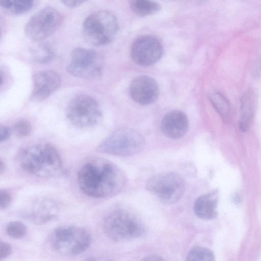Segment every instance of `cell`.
Returning <instances> with one entry per match:
<instances>
[{
  "label": "cell",
  "mask_w": 261,
  "mask_h": 261,
  "mask_svg": "<svg viewBox=\"0 0 261 261\" xmlns=\"http://www.w3.org/2000/svg\"><path fill=\"white\" fill-rule=\"evenodd\" d=\"M127 181L124 171L111 161L91 157L83 163L77 173V182L86 195L107 199L118 194Z\"/></svg>",
  "instance_id": "cell-1"
},
{
  "label": "cell",
  "mask_w": 261,
  "mask_h": 261,
  "mask_svg": "<svg viewBox=\"0 0 261 261\" xmlns=\"http://www.w3.org/2000/svg\"><path fill=\"white\" fill-rule=\"evenodd\" d=\"M19 164L25 172L40 178L53 177L63 171L60 154L49 143L37 144L23 149Z\"/></svg>",
  "instance_id": "cell-2"
},
{
  "label": "cell",
  "mask_w": 261,
  "mask_h": 261,
  "mask_svg": "<svg viewBox=\"0 0 261 261\" xmlns=\"http://www.w3.org/2000/svg\"><path fill=\"white\" fill-rule=\"evenodd\" d=\"M102 228L106 235L115 242L140 238L146 232L141 220L133 213L123 208L110 212L103 219Z\"/></svg>",
  "instance_id": "cell-3"
},
{
  "label": "cell",
  "mask_w": 261,
  "mask_h": 261,
  "mask_svg": "<svg viewBox=\"0 0 261 261\" xmlns=\"http://www.w3.org/2000/svg\"><path fill=\"white\" fill-rule=\"evenodd\" d=\"M118 29V21L115 14L108 10H100L92 12L85 18L82 34L88 43L98 46L112 42Z\"/></svg>",
  "instance_id": "cell-4"
},
{
  "label": "cell",
  "mask_w": 261,
  "mask_h": 261,
  "mask_svg": "<svg viewBox=\"0 0 261 261\" xmlns=\"http://www.w3.org/2000/svg\"><path fill=\"white\" fill-rule=\"evenodd\" d=\"M92 237L86 229L78 226H62L53 231L50 242L53 248L64 256H76L90 246Z\"/></svg>",
  "instance_id": "cell-5"
},
{
  "label": "cell",
  "mask_w": 261,
  "mask_h": 261,
  "mask_svg": "<svg viewBox=\"0 0 261 261\" xmlns=\"http://www.w3.org/2000/svg\"><path fill=\"white\" fill-rule=\"evenodd\" d=\"M145 145V139L139 132L132 128H121L112 133L96 149L102 153L128 156L140 152Z\"/></svg>",
  "instance_id": "cell-6"
},
{
  "label": "cell",
  "mask_w": 261,
  "mask_h": 261,
  "mask_svg": "<svg viewBox=\"0 0 261 261\" xmlns=\"http://www.w3.org/2000/svg\"><path fill=\"white\" fill-rule=\"evenodd\" d=\"M146 189L162 203L172 204L177 202L184 195L186 182L176 172H163L150 177L146 183Z\"/></svg>",
  "instance_id": "cell-7"
},
{
  "label": "cell",
  "mask_w": 261,
  "mask_h": 261,
  "mask_svg": "<svg viewBox=\"0 0 261 261\" xmlns=\"http://www.w3.org/2000/svg\"><path fill=\"white\" fill-rule=\"evenodd\" d=\"M101 115L97 101L85 94L73 97L66 109V116L70 122L80 128L90 127L97 124Z\"/></svg>",
  "instance_id": "cell-8"
},
{
  "label": "cell",
  "mask_w": 261,
  "mask_h": 261,
  "mask_svg": "<svg viewBox=\"0 0 261 261\" xmlns=\"http://www.w3.org/2000/svg\"><path fill=\"white\" fill-rule=\"evenodd\" d=\"M62 16L52 7H44L33 14L25 25V35L35 42L42 41L52 35L60 26Z\"/></svg>",
  "instance_id": "cell-9"
},
{
  "label": "cell",
  "mask_w": 261,
  "mask_h": 261,
  "mask_svg": "<svg viewBox=\"0 0 261 261\" xmlns=\"http://www.w3.org/2000/svg\"><path fill=\"white\" fill-rule=\"evenodd\" d=\"M71 61L67 67V72L73 76L92 79L102 72V61L94 50L76 47L71 53Z\"/></svg>",
  "instance_id": "cell-10"
},
{
  "label": "cell",
  "mask_w": 261,
  "mask_h": 261,
  "mask_svg": "<svg viewBox=\"0 0 261 261\" xmlns=\"http://www.w3.org/2000/svg\"><path fill=\"white\" fill-rule=\"evenodd\" d=\"M163 52L160 40L152 35H143L132 43L130 55L133 60L139 65L148 66L157 62Z\"/></svg>",
  "instance_id": "cell-11"
},
{
  "label": "cell",
  "mask_w": 261,
  "mask_h": 261,
  "mask_svg": "<svg viewBox=\"0 0 261 261\" xmlns=\"http://www.w3.org/2000/svg\"><path fill=\"white\" fill-rule=\"evenodd\" d=\"M59 211L57 202L46 197L37 198L21 214L25 219L35 224H44L56 217Z\"/></svg>",
  "instance_id": "cell-12"
},
{
  "label": "cell",
  "mask_w": 261,
  "mask_h": 261,
  "mask_svg": "<svg viewBox=\"0 0 261 261\" xmlns=\"http://www.w3.org/2000/svg\"><path fill=\"white\" fill-rule=\"evenodd\" d=\"M129 89L132 99L141 105H147L154 102L160 92L156 81L145 75L135 77L130 83Z\"/></svg>",
  "instance_id": "cell-13"
},
{
  "label": "cell",
  "mask_w": 261,
  "mask_h": 261,
  "mask_svg": "<svg viewBox=\"0 0 261 261\" xmlns=\"http://www.w3.org/2000/svg\"><path fill=\"white\" fill-rule=\"evenodd\" d=\"M33 88L30 100L41 101L48 97L60 87L61 79L56 72L41 70L36 72L33 77Z\"/></svg>",
  "instance_id": "cell-14"
},
{
  "label": "cell",
  "mask_w": 261,
  "mask_h": 261,
  "mask_svg": "<svg viewBox=\"0 0 261 261\" xmlns=\"http://www.w3.org/2000/svg\"><path fill=\"white\" fill-rule=\"evenodd\" d=\"M189 128L188 119L182 112L174 110L163 117L161 129L163 134L172 139L181 138L187 133Z\"/></svg>",
  "instance_id": "cell-15"
},
{
  "label": "cell",
  "mask_w": 261,
  "mask_h": 261,
  "mask_svg": "<svg viewBox=\"0 0 261 261\" xmlns=\"http://www.w3.org/2000/svg\"><path fill=\"white\" fill-rule=\"evenodd\" d=\"M218 192L211 191L199 196L194 204V211L196 215L202 219H211L217 216Z\"/></svg>",
  "instance_id": "cell-16"
},
{
  "label": "cell",
  "mask_w": 261,
  "mask_h": 261,
  "mask_svg": "<svg viewBox=\"0 0 261 261\" xmlns=\"http://www.w3.org/2000/svg\"><path fill=\"white\" fill-rule=\"evenodd\" d=\"M255 95L251 89L244 92L240 99V119L239 127L243 132L250 128L253 120L255 109Z\"/></svg>",
  "instance_id": "cell-17"
},
{
  "label": "cell",
  "mask_w": 261,
  "mask_h": 261,
  "mask_svg": "<svg viewBox=\"0 0 261 261\" xmlns=\"http://www.w3.org/2000/svg\"><path fill=\"white\" fill-rule=\"evenodd\" d=\"M132 11L139 17H146L158 12L161 6L152 0H128Z\"/></svg>",
  "instance_id": "cell-18"
},
{
  "label": "cell",
  "mask_w": 261,
  "mask_h": 261,
  "mask_svg": "<svg viewBox=\"0 0 261 261\" xmlns=\"http://www.w3.org/2000/svg\"><path fill=\"white\" fill-rule=\"evenodd\" d=\"M210 101L221 119L226 121L230 116L231 108L228 99L221 93L213 92L210 94Z\"/></svg>",
  "instance_id": "cell-19"
},
{
  "label": "cell",
  "mask_w": 261,
  "mask_h": 261,
  "mask_svg": "<svg viewBox=\"0 0 261 261\" xmlns=\"http://www.w3.org/2000/svg\"><path fill=\"white\" fill-rule=\"evenodd\" d=\"M34 0H0L1 8L11 14L18 15L29 11Z\"/></svg>",
  "instance_id": "cell-20"
},
{
  "label": "cell",
  "mask_w": 261,
  "mask_h": 261,
  "mask_svg": "<svg viewBox=\"0 0 261 261\" xmlns=\"http://www.w3.org/2000/svg\"><path fill=\"white\" fill-rule=\"evenodd\" d=\"M187 260L213 261L215 256L213 252L208 248L203 247H195L188 252Z\"/></svg>",
  "instance_id": "cell-21"
},
{
  "label": "cell",
  "mask_w": 261,
  "mask_h": 261,
  "mask_svg": "<svg viewBox=\"0 0 261 261\" xmlns=\"http://www.w3.org/2000/svg\"><path fill=\"white\" fill-rule=\"evenodd\" d=\"M8 236L14 239H20L24 237L27 232V228L23 223L19 221L9 222L6 227Z\"/></svg>",
  "instance_id": "cell-22"
},
{
  "label": "cell",
  "mask_w": 261,
  "mask_h": 261,
  "mask_svg": "<svg viewBox=\"0 0 261 261\" xmlns=\"http://www.w3.org/2000/svg\"><path fill=\"white\" fill-rule=\"evenodd\" d=\"M32 126L30 122L26 120L17 122L14 126V132L19 137H27L31 132Z\"/></svg>",
  "instance_id": "cell-23"
},
{
  "label": "cell",
  "mask_w": 261,
  "mask_h": 261,
  "mask_svg": "<svg viewBox=\"0 0 261 261\" xmlns=\"http://www.w3.org/2000/svg\"><path fill=\"white\" fill-rule=\"evenodd\" d=\"M12 197L11 194L5 189H1L0 191V208L1 210H5L9 207L11 203Z\"/></svg>",
  "instance_id": "cell-24"
},
{
  "label": "cell",
  "mask_w": 261,
  "mask_h": 261,
  "mask_svg": "<svg viewBox=\"0 0 261 261\" xmlns=\"http://www.w3.org/2000/svg\"><path fill=\"white\" fill-rule=\"evenodd\" d=\"M12 252V248L10 244L5 241L0 243V260H3L9 257Z\"/></svg>",
  "instance_id": "cell-25"
},
{
  "label": "cell",
  "mask_w": 261,
  "mask_h": 261,
  "mask_svg": "<svg viewBox=\"0 0 261 261\" xmlns=\"http://www.w3.org/2000/svg\"><path fill=\"white\" fill-rule=\"evenodd\" d=\"M10 128L6 126L1 125L0 127V141L3 142L7 141L10 137Z\"/></svg>",
  "instance_id": "cell-26"
},
{
  "label": "cell",
  "mask_w": 261,
  "mask_h": 261,
  "mask_svg": "<svg viewBox=\"0 0 261 261\" xmlns=\"http://www.w3.org/2000/svg\"><path fill=\"white\" fill-rule=\"evenodd\" d=\"M64 5L71 8L77 7L85 3L88 0H60Z\"/></svg>",
  "instance_id": "cell-27"
},
{
  "label": "cell",
  "mask_w": 261,
  "mask_h": 261,
  "mask_svg": "<svg viewBox=\"0 0 261 261\" xmlns=\"http://www.w3.org/2000/svg\"><path fill=\"white\" fill-rule=\"evenodd\" d=\"M252 73L253 76L261 77V62L254 66Z\"/></svg>",
  "instance_id": "cell-28"
},
{
  "label": "cell",
  "mask_w": 261,
  "mask_h": 261,
  "mask_svg": "<svg viewBox=\"0 0 261 261\" xmlns=\"http://www.w3.org/2000/svg\"><path fill=\"white\" fill-rule=\"evenodd\" d=\"M143 260H164V259L160 256L155 255H149L148 256H146Z\"/></svg>",
  "instance_id": "cell-29"
},
{
  "label": "cell",
  "mask_w": 261,
  "mask_h": 261,
  "mask_svg": "<svg viewBox=\"0 0 261 261\" xmlns=\"http://www.w3.org/2000/svg\"><path fill=\"white\" fill-rule=\"evenodd\" d=\"M7 166L5 163L1 159L0 161V175H3L6 170Z\"/></svg>",
  "instance_id": "cell-30"
}]
</instances>
